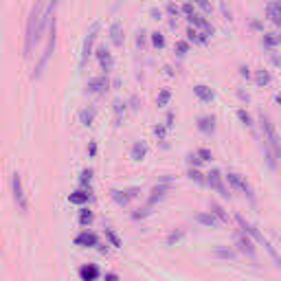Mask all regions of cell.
<instances>
[{
	"mask_svg": "<svg viewBox=\"0 0 281 281\" xmlns=\"http://www.w3.org/2000/svg\"><path fill=\"white\" fill-rule=\"evenodd\" d=\"M169 99H171V93L169 90H163V93L158 95V106H167Z\"/></svg>",
	"mask_w": 281,
	"mask_h": 281,
	"instance_id": "38",
	"label": "cell"
},
{
	"mask_svg": "<svg viewBox=\"0 0 281 281\" xmlns=\"http://www.w3.org/2000/svg\"><path fill=\"white\" fill-rule=\"evenodd\" d=\"M189 51V42H178L176 44V53H178V57H185Z\"/></svg>",
	"mask_w": 281,
	"mask_h": 281,
	"instance_id": "39",
	"label": "cell"
},
{
	"mask_svg": "<svg viewBox=\"0 0 281 281\" xmlns=\"http://www.w3.org/2000/svg\"><path fill=\"white\" fill-rule=\"evenodd\" d=\"M259 121H261V130H263V136H266L268 141V147L274 152V156L281 160V136L277 134V128H274V123L270 121V117L268 114H259Z\"/></svg>",
	"mask_w": 281,
	"mask_h": 281,
	"instance_id": "2",
	"label": "cell"
},
{
	"mask_svg": "<svg viewBox=\"0 0 281 281\" xmlns=\"http://www.w3.org/2000/svg\"><path fill=\"white\" fill-rule=\"evenodd\" d=\"M97 60H99L101 71H106V73L112 71L114 60H112V53H110V51H108L106 47H99V49H97Z\"/></svg>",
	"mask_w": 281,
	"mask_h": 281,
	"instance_id": "13",
	"label": "cell"
},
{
	"mask_svg": "<svg viewBox=\"0 0 281 281\" xmlns=\"http://www.w3.org/2000/svg\"><path fill=\"white\" fill-rule=\"evenodd\" d=\"M266 18L272 22L274 27H281V0H270L266 5Z\"/></svg>",
	"mask_w": 281,
	"mask_h": 281,
	"instance_id": "12",
	"label": "cell"
},
{
	"mask_svg": "<svg viewBox=\"0 0 281 281\" xmlns=\"http://www.w3.org/2000/svg\"><path fill=\"white\" fill-rule=\"evenodd\" d=\"M193 93H196V97H198V99L202 101V103L213 101V97H215V95H213V90H211L209 86H202V84L196 86V88H193Z\"/></svg>",
	"mask_w": 281,
	"mask_h": 281,
	"instance_id": "19",
	"label": "cell"
},
{
	"mask_svg": "<svg viewBox=\"0 0 281 281\" xmlns=\"http://www.w3.org/2000/svg\"><path fill=\"white\" fill-rule=\"evenodd\" d=\"M198 130L204 134H211L215 130V117H200L198 119Z\"/></svg>",
	"mask_w": 281,
	"mask_h": 281,
	"instance_id": "22",
	"label": "cell"
},
{
	"mask_svg": "<svg viewBox=\"0 0 281 281\" xmlns=\"http://www.w3.org/2000/svg\"><path fill=\"white\" fill-rule=\"evenodd\" d=\"M88 152H90V156H95V154H97V145H95V143H90V147H88Z\"/></svg>",
	"mask_w": 281,
	"mask_h": 281,
	"instance_id": "49",
	"label": "cell"
},
{
	"mask_svg": "<svg viewBox=\"0 0 281 281\" xmlns=\"http://www.w3.org/2000/svg\"><path fill=\"white\" fill-rule=\"evenodd\" d=\"M215 257H220V259H233L235 250H231V248H217L215 250Z\"/></svg>",
	"mask_w": 281,
	"mask_h": 281,
	"instance_id": "34",
	"label": "cell"
},
{
	"mask_svg": "<svg viewBox=\"0 0 281 281\" xmlns=\"http://www.w3.org/2000/svg\"><path fill=\"white\" fill-rule=\"evenodd\" d=\"M154 132H156L158 139H165V128H163V125H156V128H154Z\"/></svg>",
	"mask_w": 281,
	"mask_h": 281,
	"instance_id": "44",
	"label": "cell"
},
{
	"mask_svg": "<svg viewBox=\"0 0 281 281\" xmlns=\"http://www.w3.org/2000/svg\"><path fill=\"white\" fill-rule=\"evenodd\" d=\"M187 20H189V25H193L196 29H200L202 33H206V36H211V33H213V27H211V25H209V20H204L200 14L187 16Z\"/></svg>",
	"mask_w": 281,
	"mask_h": 281,
	"instance_id": "16",
	"label": "cell"
},
{
	"mask_svg": "<svg viewBox=\"0 0 281 281\" xmlns=\"http://www.w3.org/2000/svg\"><path fill=\"white\" fill-rule=\"evenodd\" d=\"M136 44H139V47H143V44H145V33H139V36H136Z\"/></svg>",
	"mask_w": 281,
	"mask_h": 281,
	"instance_id": "46",
	"label": "cell"
},
{
	"mask_svg": "<svg viewBox=\"0 0 281 281\" xmlns=\"http://www.w3.org/2000/svg\"><path fill=\"white\" fill-rule=\"evenodd\" d=\"M106 237H108V239H110V244L114 246V248H119V246H121V239H119V235H117V233H114V231H112V228H110V226H108V228H106Z\"/></svg>",
	"mask_w": 281,
	"mask_h": 281,
	"instance_id": "33",
	"label": "cell"
},
{
	"mask_svg": "<svg viewBox=\"0 0 281 281\" xmlns=\"http://www.w3.org/2000/svg\"><path fill=\"white\" fill-rule=\"evenodd\" d=\"M51 25V20L44 16V3H36L29 14V20H27V31H25V57H29L36 49V44L40 42L42 38L44 29Z\"/></svg>",
	"mask_w": 281,
	"mask_h": 281,
	"instance_id": "1",
	"label": "cell"
},
{
	"mask_svg": "<svg viewBox=\"0 0 281 281\" xmlns=\"http://www.w3.org/2000/svg\"><path fill=\"white\" fill-rule=\"evenodd\" d=\"M182 235H185V228H178V231H174V233H169V237H167V244H176L178 239H182Z\"/></svg>",
	"mask_w": 281,
	"mask_h": 281,
	"instance_id": "36",
	"label": "cell"
},
{
	"mask_svg": "<svg viewBox=\"0 0 281 281\" xmlns=\"http://www.w3.org/2000/svg\"><path fill=\"white\" fill-rule=\"evenodd\" d=\"M270 73H268V71H257V75H255V84L257 86H268V84H270Z\"/></svg>",
	"mask_w": 281,
	"mask_h": 281,
	"instance_id": "29",
	"label": "cell"
},
{
	"mask_svg": "<svg viewBox=\"0 0 281 281\" xmlns=\"http://www.w3.org/2000/svg\"><path fill=\"white\" fill-rule=\"evenodd\" d=\"M224 178H226V182H228V185H231L233 189H237V191H242L244 196H248L250 200H253V189H250V185L242 178V176L237 174V171H228Z\"/></svg>",
	"mask_w": 281,
	"mask_h": 281,
	"instance_id": "6",
	"label": "cell"
},
{
	"mask_svg": "<svg viewBox=\"0 0 281 281\" xmlns=\"http://www.w3.org/2000/svg\"><path fill=\"white\" fill-rule=\"evenodd\" d=\"M79 277H82V281H97V277H99V268H97L95 263L82 266L79 268Z\"/></svg>",
	"mask_w": 281,
	"mask_h": 281,
	"instance_id": "18",
	"label": "cell"
},
{
	"mask_svg": "<svg viewBox=\"0 0 281 281\" xmlns=\"http://www.w3.org/2000/svg\"><path fill=\"white\" fill-rule=\"evenodd\" d=\"M250 27H253V29H261V22H257V20H253V22H250Z\"/></svg>",
	"mask_w": 281,
	"mask_h": 281,
	"instance_id": "50",
	"label": "cell"
},
{
	"mask_svg": "<svg viewBox=\"0 0 281 281\" xmlns=\"http://www.w3.org/2000/svg\"><path fill=\"white\" fill-rule=\"evenodd\" d=\"M171 191V185L169 182H165V180H160L156 187L152 189V193H150V198H147V206H152L156 204V202H160V200H165V196H167V193Z\"/></svg>",
	"mask_w": 281,
	"mask_h": 281,
	"instance_id": "10",
	"label": "cell"
},
{
	"mask_svg": "<svg viewBox=\"0 0 281 281\" xmlns=\"http://www.w3.org/2000/svg\"><path fill=\"white\" fill-rule=\"evenodd\" d=\"M95 117H97L95 108H84V110L79 112V123L86 125V128H90V125L95 123Z\"/></svg>",
	"mask_w": 281,
	"mask_h": 281,
	"instance_id": "20",
	"label": "cell"
},
{
	"mask_svg": "<svg viewBox=\"0 0 281 281\" xmlns=\"http://www.w3.org/2000/svg\"><path fill=\"white\" fill-rule=\"evenodd\" d=\"M99 31H101V22H93V27L88 29V33H86V40H84L82 57H79V68H84L86 64H88V57L93 55V49H95L97 38H99Z\"/></svg>",
	"mask_w": 281,
	"mask_h": 281,
	"instance_id": "4",
	"label": "cell"
},
{
	"mask_svg": "<svg viewBox=\"0 0 281 281\" xmlns=\"http://www.w3.org/2000/svg\"><path fill=\"white\" fill-rule=\"evenodd\" d=\"M11 193H14V200H16V204H18V209L22 211V213H27L29 211V200H27L25 187H22V178L18 174L11 176Z\"/></svg>",
	"mask_w": 281,
	"mask_h": 281,
	"instance_id": "5",
	"label": "cell"
},
{
	"mask_svg": "<svg viewBox=\"0 0 281 281\" xmlns=\"http://www.w3.org/2000/svg\"><path fill=\"white\" fill-rule=\"evenodd\" d=\"M114 114H117V125H119V121H121V114L125 112V103L121 101V99H114Z\"/></svg>",
	"mask_w": 281,
	"mask_h": 281,
	"instance_id": "32",
	"label": "cell"
},
{
	"mask_svg": "<svg viewBox=\"0 0 281 281\" xmlns=\"http://www.w3.org/2000/svg\"><path fill=\"white\" fill-rule=\"evenodd\" d=\"M68 200H71L73 204H86V202L90 200V193H88V191H84V189H79V191L71 193V196H68Z\"/></svg>",
	"mask_w": 281,
	"mask_h": 281,
	"instance_id": "25",
	"label": "cell"
},
{
	"mask_svg": "<svg viewBox=\"0 0 281 281\" xmlns=\"http://www.w3.org/2000/svg\"><path fill=\"white\" fill-rule=\"evenodd\" d=\"M193 3H196L198 7L204 11V14H211V3H209V0H193Z\"/></svg>",
	"mask_w": 281,
	"mask_h": 281,
	"instance_id": "40",
	"label": "cell"
},
{
	"mask_svg": "<svg viewBox=\"0 0 281 281\" xmlns=\"http://www.w3.org/2000/svg\"><path fill=\"white\" fill-rule=\"evenodd\" d=\"M79 182H82V187H90V182H93V171H90V169H84Z\"/></svg>",
	"mask_w": 281,
	"mask_h": 281,
	"instance_id": "35",
	"label": "cell"
},
{
	"mask_svg": "<svg viewBox=\"0 0 281 281\" xmlns=\"http://www.w3.org/2000/svg\"><path fill=\"white\" fill-rule=\"evenodd\" d=\"M90 222H93V211H90L88 206H84V209L79 211V224H82V226H88Z\"/></svg>",
	"mask_w": 281,
	"mask_h": 281,
	"instance_id": "28",
	"label": "cell"
},
{
	"mask_svg": "<svg viewBox=\"0 0 281 281\" xmlns=\"http://www.w3.org/2000/svg\"><path fill=\"white\" fill-rule=\"evenodd\" d=\"M152 16L158 20V18H160V11H158V9H152Z\"/></svg>",
	"mask_w": 281,
	"mask_h": 281,
	"instance_id": "51",
	"label": "cell"
},
{
	"mask_svg": "<svg viewBox=\"0 0 281 281\" xmlns=\"http://www.w3.org/2000/svg\"><path fill=\"white\" fill-rule=\"evenodd\" d=\"M187 160H189V165H191V167H198V165L202 163L198 154H189V156H187Z\"/></svg>",
	"mask_w": 281,
	"mask_h": 281,
	"instance_id": "42",
	"label": "cell"
},
{
	"mask_svg": "<svg viewBox=\"0 0 281 281\" xmlns=\"http://www.w3.org/2000/svg\"><path fill=\"white\" fill-rule=\"evenodd\" d=\"M189 178H191L193 182H198V185H206V178L200 174L196 167H189Z\"/></svg>",
	"mask_w": 281,
	"mask_h": 281,
	"instance_id": "30",
	"label": "cell"
},
{
	"mask_svg": "<svg viewBox=\"0 0 281 281\" xmlns=\"http://www.w3.org/2000/svg\"><path fill=\"white\" fill-rule=\"evenodd\" d=\"M211 213L217 217V222H222V224H228V213H226L224 209H222L220 204H215V202L211 204Z\"/></svg>",
	"mask_w": 281,
	"mask_h": 281,
	"instance_id": "26",
	"label": "cell"
},
{
	"mask_svg": "<svg viewBox=\"0 0 281 281\" xmlns=\"http://www.w3.org/2000/svg\"><path fill=\"white\" fill-rule=\"evenodd\" d=\"M53 49H55V18L51 20V25H49V42H47V49H44L42 57H40L38 66L33 68V79H38L40 75H42V71L47 68L49 60H51V55H53Z\"/></svg>",
	"mask_w": 281,
	"mask_h": 281,
	"instance_id": "3",
	"label": "cell"
},
{
	"mask_svg": "<svg viewBox=\"0 0 281 281\" xmlns=\"http://www.w3.org/2000/svg\"><path fill=\"white\" fill-rule=\"evenodd\" d=\"M261 42H263V47L266 49H274V47H279L281 44V36H277V33H263Z\"/></svg>",
	"mask_w": 281,
	"mask_h": 281,
	"instance_id": "24",
	"label": "cell"
},
{
	"mask_svg": "<svg viewBox=\"0 0 281 281\" xmlns=\"http://www.w3.org/2000/svg\"><path fill=\"white\" fill-rule=\"evenodd\" d=\"M152 44H154L156 49H163V47H165V38L160 36V33H152Z\"/></svg>",
	"mask_w": 281,
	"mask_h": 281,
	"instance_id": "37",
	"label": "cell"
},
{
	"mask_svg": "<svg viewBox=\"0 0 281 281\" xmlns=\"http://www.w3.org/2000/svg\"><path fill=\"white\" fill-rule=\"evenodd\" d=\"M206 33H202V31H198L196 27H189L187 29V40L189 42H196V44H202V42H206Z\"/></svg>",
	"mask_w": 281,
	"mask_h": 281,
	"instance_id": "23",
	"label": "cell"
},
{
	"mask_svg": "<svg viewBox=\"0 0 281 281\" xmlns=\"http://www.w3.org/2000/svg\"><path fill=\"white\" fill-rule=\"evenodd\" d=\"M235 246H237L239 253L248 255L250 259H255V246H253L250 237H248V235H246L244 231H237V233H235Z\"/></svg>",
	"mask_w": 281,
	"mask_h": 281,
	"instance_id": "9",
	"label": "cell"
},
{
	"mask_svg": "<svg viewBox=\"0 0 281 281\" xmlns=\"http://www.w3.org/2000/svg\"><path fill=\"white\" fill-rule=\"evenodd\" d=\"M222 178H224V176H222L217 169H213V171H209V174H206V185H209L211 189H213V191L220 193L222 198H228V189L224 187V182H222Z\"/></svg>",
	"mask_w": 281,
	"mask_h": 281,
	"instance_id": "8",
	"label": "cell"
},
{
	"mask_svg": "<svg viewBox=\"0 0 281 281\" xmlns=\"http://www.w3.org/2000/svg\"><path fill=\"white\" fill-rule=\"evenodd\" d=\"M110 40H112V44L114 47H123V27H121V22L119 20H114L112 25H110Z\"/></svg>",
	"mask_w": 281,
	"mask_h": 281,
	"instance_id": "17",
	"label": "cell"
},
{
	"mask_svg": "<svg viewBox=\"0 0 281 281\" xmlns=\"http://www.w3.org/2000/svg\"><path fill=\"white\" fill-rule=\"evenodd\" d=\"M237 117H239V121H242L246 128H253V119H250V114L244 110V108H239L237 110Z\"/></svg>",
	"mask_w": 281,
	"mask_h": 281,
	"instance_id": "31",
	"label": "cell"
},
{
	"mask_svg": "<svg viewBox=\"0 0 281 281\" xmlns=\"http://www.w3.org/2000/svg\"><path fill=\"white\" fill-rule=\"evenodd\" d=\"M75 244L77 246H84V248H95V246L99 244V237H97L93 231H82L75 237Z\"/></svg>",
	"mask_w": 281,
	"mask_h": 281,
	"instance_id": "14",
	"label": "cell"
},
{
	"mask_svg": "<svg viewBox=\"0 0 281 281\" xmlns=\"http://www.w3.org/2000/svg\"><path fill=\"white\" fill-rule=\"evenodd\" d=\"M196 154L200 156V160H202V163H206V160H211V152L206 150V147H200V150H198Z\"/></svg>",
	"mask_w": 281,
	"mask_h": 281,
	"instance_id": "41",
	"label": "cell"
},
{
	"mask_svg": "<svg viewBox=\"0 0 281 281\" xmlns=\"http://www.w3.org/2000/svg\"><path fill=\"white\" fill-rule=\"evenodd\" d=\"M108 86H110V82H108L106 75L95 77V79H90V82H88V93H93V95H103V93L108 90Z\"/></svg>",
	"mask_w": 281,
	"mask_h": 281,
	"instance_id": "15",
	"label": "cell"
},
{
	"mask_svg": "<svg viewBox=\"0 0 281 281\" xmlns=\"http://www.w3.org/2000/svg\"><path fill=\"white\" fill-rule=\"evenodd\" d=\"M193 220H196L198 224H204V226H211V228L220 224V222H217V217L211 213V211H209V213H196V217H193Z\"/></svg>",
	"mask_w": 281,
	"mask_h": 281,
	"instance_id": "21",
	"label": "cell"
},
{
	"mask_svg": "<svg viewBox=\"0 0 281 281\" xmlns=\"http://www.w3.org/2000/svg\"><path fill=\"white\" fill-rule=\"evenodd\" d=\"M239 75H242V77H250V71H248V66H239Z\"/></svg>",
	"mask_w": 281,
	"mask_h": 281,
	"instance_id": "45",
	"label": "cell"
},
{
	"mask_svg": "<svg viewBox=\"0 0 281 281\" xmlns=\"http://www.w3.org/2000/svg\"><path fill=\"white\" fill-rule=\"evenodd\" d=\"M235 220H237L239 228H242V231H244L246 235H248V237H253L255 242H259V244H266V237H263V235H261L259 231H257V228H255L253 224H250V222H246L242 215H237V217H235Z\"/></svg>",
	"mask_w": 281,
	"mask_h": 281,
	"instance_id": "11",
	"label": "cell"
},
{
	"mask_svg": "<svg viewBox=\"0 0 281 281\" xmlns=\"http://www.w3.org/2000/svg\"><path fill=\"white\" fill-rule=\"evenodd\" d=\"M222 14H224V20H231V11L226 9V5L222 3Z\"/></svg>",
	"mask_w": 281,
	"mask_h": 281,
	"instance_id": "47",
	"label": "cell"
},
{
	"mask_svg": "<svg viewBox=\"0 0 281 281\" xmlns=\"http://www.w3.org/2000/svg\"><path fill=\"white\" fill-rule=\"evenodd\" d=\"M277 103H279V106H281V95H277Z\"/></svg>",
	"mask_w": 281,
	"mask_h": 281,
	"instance_id": "52",
	"label": "cell"
},
{
	"mask_svg": "<svg viewBox=\"0 0 281 281\" xmlns=\"http://www.w3.org/2000/svg\"><path fill=\"white\" fill-rule=\"evenodd\" d=\"M145 154H147V145H145V143L139 141V143H134V145H132V158H134V160H141Z\"/></svg>",
	"mask_w": 281,
	"mask_h": 281,
	"instance_id": "27",
	"label": "cell"
},
{
	"mask_svg": "<svg viewBox=\"0 0 281 281\" xmlns=\"http://www.w3.org/2000/svg\"><path fill=\"white\" fill-rule=\"evenodd\" d=\"M112 200L117 202L119 206H128L130 200H134L136 196H139V187H130V189H112L110 191Z\"/></svg>",
	"mask_w": 281,
	"mask_h": 281,
	"instance_id": "7",
	"label": "cell"
},
{
	"mask_svg": "<svg viewBox=\"0 0 281 281\" xmlns=\"http://www.w3.org/2000/svg\"><path fill=\"white\" fill-rule=\"evenodd\" d=\"M167 11H169V14H171V16H178V14H180V9H178V7H176V5H174V3H169V5H167Z\"/></svg>",
	"mask_w": 281,
	"mask_h": 281,
	"instance_id": "43",
	"label": "cell"
},
{
	"mask_svg": "<svg viewBox=\"0 0 281 281\" xmlns=\"http://www.w3.org/2000/svg\"><path fill=\"white\" fill-rule=\"evenodd\" d=\"M106 281H119V277H117L114 272H108V274H106Z\"/></svg>",
	"mask_w": 281,
	"mask_h": 281,
	"instance_id": "48",
	"label": "cell"
}]
</instances>
